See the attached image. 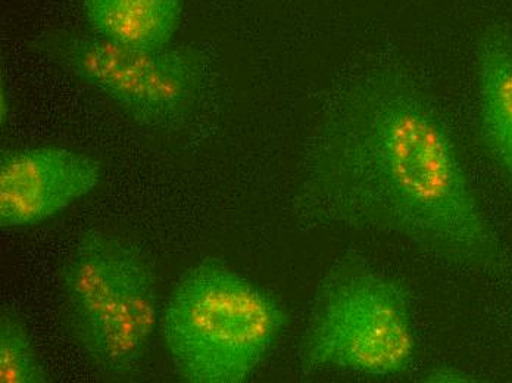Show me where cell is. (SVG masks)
<instances>
[{"instance_id": "8", "label": "cell", "mask_w": 512, "mask_h": 383, "mask_svg": "<svg viewBox=\"0 0 512 383\" xmlns=\"http://www.w3.org/2000/svg\"><path fill=\"white\" fill-rule=\"evenodd\" d=\"M480 133L512 183V30L487 28L477 48Z\"/></svg>"}, {"instance_id": "7", "label": "cell", "mask_w": 512, "mask_h": 383, "mask_svg": "<svg viewBox=\"0 0 512 383\" xmlns=\"http://www.w3.org/2000/svg\"><path fill=\"white\" fill-rule=\"evenodd\" d=\"M123 239L87 232L78 239L59 272L71 332L87 356L92 354L121 279Z\"/></svg>"}, {"instance_id": "9", "label": "cell", "mask_w": 512, "mask_h": 383, "mask_svg": "<svg viewBox=\"0 0 512 383\" xmlns=\"http://www.w3.org/2000/svg\"><path fill=\"white\" fill-rule=\"evenodd\" d=\"M96 36L136 48L170 46L181 18V0H84Z\"/></svg>"}, {"instance_id": "5", "label": "cell", "mask_w": 512, "mask_h": 383, "mask_svg": "<svg viewBox=\"0 0 512 383\" xmlns=\"http://www.w3.org/2000/svg\"><path fill=\"white\" fill-rule=\"evenodd\" d=\"M101 164L62 146L5 152L0 160V224L37 226L101 185Z\"/></svg>"}, {"instance_id": "6", "label": "cell", "mask_w": 512, "mask_h": 383, "mask_svg": "<svg viewBox=\"0 0 512 383\" xmlns=\"http://www.w3.org/2000/svg\"><path fill=\"white\" fill-rule=\"evenodd\" d=\"M158 323L154 267L142 249L123 241L117 297L89 357L108 375L133 376L148 354Z\"/></svg>"}, {"instance_id": "1", "label": "cell", "mask_w": 512, "mask_h": 383, "mask_svg": "<svg viewBox=\"0 0 512 383\" xmlns=\"http://www.w3.org/2000/svg\"><path fill=\"white\" fill-rule=\"evenodd\" d=\"M304 205L315 219L402 239L449 266L505 267L451 127L401 65L365 68L337 90L308 152Z\"/></svg>"}, {"instance_id": "10", "label": "cell", "mask_w": 512, "mask_h": 383, "mask_svg": "<svg viewBox=\"0 0 512 383\" xmlns=\"http://www.w3.org/2000/svg\"><path fill=\"white\" fill-rule=\"evenodd\" d=\"M48 381L45 364L40 360L26 323L17 311L5 308L0 317V382Z\"/></svg>"}, {"instance_id": "3", "label": "cell", "mask_w": 512, "mask_h": 383, "mask_svg": "<svg viewBox=\"0 0 512 383\" xmlns=\"http://www.w3.org/2000/svg\"><path fill=\"white\" fill-rule=\"evenodd\" d=\"M415 350L405 283L361 255L334 264L312 305L302 347L305 366L392 378L411 366Z\"/></svg>"}, {"instance_id": "4", "label": "cell", "mask_w": 512, "mask_h": 383, "mask_svg": "<svg viewBox=\"0 0 512 383\" xmlns=\"http://www.w3.org/2000/svg\"><path fill=\"white\" fill-rule=\"evenodd\" d=\"M39 49L152 129L183 123L204 86V59L192 49L136 48L101 36L68 33L43 37Z\"/></svg>"}, {"instance_id": "2", "label": "cell", "mask_w": 512, "mask_h": 383, "mask_svg": "<svg viewBox=\"0 0 512 383\" xmlns=\"http://www.w3.org/2000/svg\"><path fill=\"white\" fill-rule=\"evenodd\" d=\"M286 322L270 292L223 261L205 258L174 286L161 332L181 381L242 383L261 366Z\"/></svg>"}, {"instance_id": "11", "label": "cell", "mask_w": 512, "mask_h": 383, "mask_svg": "<svg viewBox=\"0 0 512 383\" xmlns=\"http://www.w3.org/2000/svg\"><path fill=\"white\" fill-rule=\"evenodd\" d=\"M430 381L437 382H467L468 376L454 367H440L430 375Z\"/></svg>"}]
</instances>
